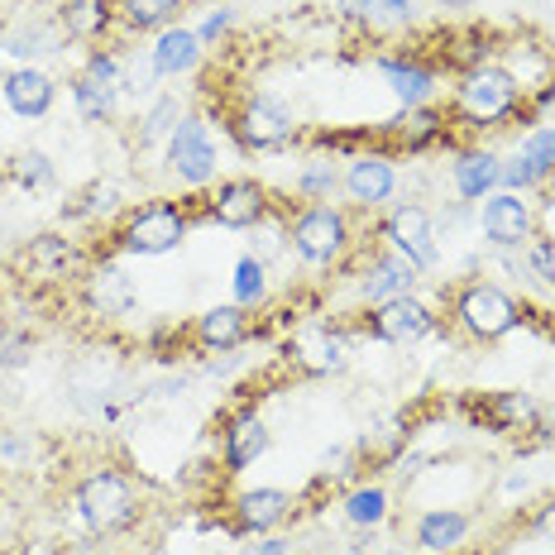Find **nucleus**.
<instances>
[{
	"label": "nucleus",
	"instance_id": "obj_39",
	"mask_svg": "<svg viewBox=\"0 0 555 555\" xmlns=\"http://www.w3.org/2000/svg\"><path fill=\"white\" fill-rule=\"evenodd\" d=\"M331 182H335V172H331L326 164H311V168L302 172V192H307V196H321V192L331 188Z\"/></svg>",
	"mask_w": 555,
	"mask_h": 555
},
{
	"label": "nucleus",
	"instance_id": "obj_22",
	"mask_svg": "<svg viewBox=\"0 0 555 555\" xmlns=\"http://www.w3.org/2000/svg\"><path fill=\"white\" fill-rule=\"evenodd\" d=\"M345 354H350V345L340 340V335H331V331H302L297 335V360H302L311 374H335V369L345 364Z\"/></svg>",
	"mask_w": 555,
	"mask_h": 555
},
{
	"label": "nucleus",
	"instance_id": "obj_43",
	"mask_svg": "<svg viewBox=\"0 0 555 555\" xmlns=\"http://www.w3.org/2000/svg\"><path fill=\"white\" fill-rule=\"evenodd\" d=\"M469 0H441V10H465Z\"/></svg>",
	"mask_w": 555,
	"mask_h": 555
},
{
	"label": "nucleus",
	"instance_id": "obj_21",
	"mask_svg": "<svg viewBox=\"0 0 555 555\" xmlns=\"http://www.w3.org/2000/svg\"><path fill=\"white\" fill-rule=\"evenodd\" d=\"M499 168L503 158L499 154H460L455 158V188L465 202H479V196H489L499 188Z\"/></svg>",
	"mask_w": 555,
	"mask_h": 555
},
{
	"label": "nucleus",
	"instance_id": "obj_12",
	"mask_svg": "<svg viewBox=\"0 0 555 555\" xmlns=\"http://www.w3.org/2000/svg\"><path fill=\"white\" fill-rule=\"evenodd\" d=\"M263 211H269V192L249 178H235L225 182L221 192L211 196V221H221L230 230H245V225H259Z\"/></svg>",
	"mask_w": 555,
	"mask_h": 555
},
{
	"label": "nucleus",
	"instance_id": "obj_17",
	"mask_svg": "<svg viewBox=\"0 0 555 555\" xmlns=\"http://www.w3.org/2000/svg\"><path fill=\"white\" fill-rule=\"evenodd\" d=\"M469 531V517L465 513H450V507H431V513L416 517V546L426 555H446L465 541Z\"/></svg>",
	"mask_w": 555,
	"mask_h": 555
},
{
	"label": "nucleus",
	"instance_id": "obj_18",
	"mask_svg": "<svg viewBox=\"0 0 555 555\" xmlns=\"http://www.w3.org/2000/svg\"><path fill=\"white\" fill-rule=\"evenodd\" d=\"M269 441H273V436H269V426H263L259 416H254V412L240 416V422L230 426V436H225V469H230V474L249 469L254 460L269 450Z\"/></svg>",
	"mask_w": 555,
	"mask_h": 555
},
{
	"label": "nucleus",
	"instance_id": "obj_29",
	"mask_svg": "<svg viewBox=\"0 0 555 555\" xmlns=\"http://www.w3.org/2000/svg\"><path fill=\"white\" fill-rule=\"evenodd\" d=\"M388 517V489H354L350 499H345V522L354 527H378Z\"/></svg>",
	"mask_w": 555,
	"mask_h": 555
},
{
	"label": "nucleus",
	"instance_id": "obj_36",
	"mask_svg": "<svg viewBox=\"0 0 555 555\" xmlns=\"http://www.w3.org/2000/svg\"><path fill=\"white\" fill-rule=\"evenodd\" d=\"M527 263H531V273H537V278L555 283V240H531Z\"/></svg>",
	"mask_w": 555,
	"mask_h": 555
},
{
	"label": "nucleus",
	"instance_id": "obj_20",
	"mask_svg": "<svg viewBox=\"0 0 555 555\" xmlns=\"http://www.w3.org/2000/svg\"><path fill=\"white\" fill-rule=\"evenodd\" d=\"M412 283H416V269L408 259H378L364 278V297L369 302H392V297H412Z\"/></svg>",
	"mask_w": 555,
	"mask_h": 555
},
{
	"label": "nucleus",
	"instance_id": "obj_34",
	"mask_svg": "<svg viewBox=\"0 0 555 555\" xmlns=\"http://www.w3.org/2000/svg\"><path fill=\"white\" fill-rule=\"evenodd\" d=\"M0 53L39 57V53H57V49H53V39L43 29H25V34H5V39H0Z\"/></svg>",
	"mask_w": 555,
	"mask_h": 555
},
{
	"label": "nucleus",
	"instance_id": "obj_31",
	"mask_svg": "<svg viewBox=\"0 0 555 555\" xmlns=\"http://www.w3.org/2000/svg\"><path fill=\"white\" fill-rule=\"evenodd\" d=\"M230 293H235V307H254L263 293H269V283H263V263L245 254V259L235 263V278H230Z\"/></svg>",
	"mask_w": 555,
	"mask_h": 555
},
{
	"label": "nucleus",
	"instance_id": "obj_38",
	"mask_svg": "<svg viewBox=\"0 0 555 555\" xmlns=\"http://www.w3.org/2000/svg\"><path fill=\"white\" fill-rule=\"evenodd\" d=\"M230 25H235V10H216V15L206 20L202 29H196V39H202V43H216V39H221V34H225Z\"/></svg>",
	"mask_w": 555,
	"mask_h": 555
},
{
	"label": "nucleus",
	"instance_id": "obj_3",
	"mask_svg": "<svg viewBox=\"0 0 555 555\" xmlns=\"http://www.w3.org/2000/svg\"><path fill=\"white\" fill-rule=\"evenodd\" d=\"M517 91H522V87L507 77V67L489 63V67H474L465 82H460L455 106L474 125H493V120H503V115L517 106Z\"/></svg>",
	"mask_w": 555,
	"mask_h": 555
},
{
	"label": "nucleus",
	"instance_id": "obj_16",
	"mask_svg": "<svg viewBox=\"0 0 555 555\" xmlns=\"http://www.w3.org/2000/svg\"><path fill=\"white\" fill-rule=\"evenodd\" d=\"M392 188H398V172H392L388 158H360V164L345 172V192L360 206H384Z\"/></svg>",
	"mask_w": 555,
	"mask_h": 555
},
{
	"label": "nucleus",
	"instance_id": "obj_9",
	"mask_svg": "<svg viewBox=\"0 0 555 555\" xmlns=\"http://www.w3.org/2000/svg\"><path fill=\"white\" fill-rule=\"evenodd\" d=\"M182 235H188L182 211H172V206H149V211H139L134 221L125 225L120 245L130 254H168L182 245Z\"/></svg>",
	"mask_w": 555,
	"mask_h": 555
},
{
	"label": "nucleus",
	"instance_id": "obj_25",
	"mask_svg": "<svg viewBox=\"0 0 555 555\" xmlns=\"http://www.w3.org/2000/svg\"><path fill=\"white\" fill-rule=\"evenodd\" d=\"M196 331H202V340L211 345V350H235V345L245 340V307H235V302L211 307Z\"/></svg>",
	"mask_w": 555,
	"mask_h": 555
},
{
	"label": "nucleus",
	"instance_id": "obj_8",
	"mask_svg": "<svg viewBox=\"0 0 555 555\" xmlns=\"http://www.w3.org/2000/svg\"><path fill=\"white\" fill-rule=\"evenodd\" d=\"M369 326H374V335L388 345H416L436 331V317H431V307L416 302V297H392V302L374 307Z\"/></svg>",
	"mask_w": 555,
	"mask_h": 555
},
{
	"label": "nucleus",
	"instance_id": "obj_35",
	"mask_svg": "<svg viewBox=\"0 0 555 555\" xmlns=\"http://www.w3.org/2000/svg\"><path fill=\"white\" fill-rule=\"evenodd\" d=\"M436 134H441V115L436 111H416L412 120H402V139L408 144H431Z\"/></svg>",
	"mask_w": 555,
	"mask_h": 555
},
{
	"label": "nucleus",
	"instance_id": "obj_44",
	"mask_svg": "<svg viewBox=\"0 0 555 555\" xmlns=\"http://www.w3.org/2000/svg\"><path fill=\"white\" fill-rule=\"evenodd\" d=\"M388 555H416V551H388Z\"/></svg>",
	"mask_w": 555,
	"mask_h": 555
},
{
	"label": "nucleus",
	"instance_id": "obj_11",
	"mask_svg": "<svg viewBox=\"0 0 555 555\" xmlns=\"http://www.w3.org/2000/svg\"><path fill=\"white\" fill-rule=\"evenodd\" d=\"M483 235L499 249H517L531 240V206L517 192H493L483 202Z\"/></svg>",
	"mask_w": 555,
	"mask_h": 555
},
{
	"label": "nucleus",
	"instance_id": "obj_10",
	"mask_svg": "<svg viewBox=\"0 0 555 555\" xmlns=\"http://www.w3.org/2000/svg\"><path fill=\"white\" fill-rule=\"evenodd\" d=\"M388 240L412 269H436V221L422 206H398L388 216Z\"/></svg>",
	"mask_w": 555,
	"mask_h": 555
},
{
	"label": "nucleus",
	"instance_id": "obj_28",
	"mask_svg": "<svg viewBox=\"0 0 555 555\" xmlns=\"http://www.w3.org/2000/svg\"><path fill=\"white\" fill-rule=\"evenodd\" d=\"M106 211H120V188L115 182H87L82 192L73 196V206H67V216H77V221H87V216H106Z\"/></svg>",
	"mask_w": 555,
	"mask_h": 555
},
{
	"label": "nucleus",
	"instance_id": "obj_15",
	"mask_svg": "<svg viewBox=\"0 0 555 555\" xmlns=\"http://www.w3.org/2000/svg\"><path fill=\"white\" fill-rule=\"evenodd\" d=\"M87 297L91 307L101 311V317H130L134 311V283L130 273L120 269V263H106V269H96L87 278Z\"/></svg>",
	"mask_w": 555,
	"mask_h": 555
},
{
	"label": "nucleus",
	"instance_id": "obj_40",
	"mask_svg": "<svg viewBox=\"0 0 555 555\" xmlns=\"http://www.w3.org/2000/svg\"><path fill=\"white\" fill-rule=\"evenodd\" d=\"M278 240H283V235H278V225H269L259 240H254V259L263 263V254H269V259H273V254H278Z\"/></svg>",
	"mask_w": 555,
	"mask_h": 555
},
{
	"label": "nucleus",
	"instance_id": "obj_7",
	"mask_svg": "<svg viewBox=\"0 0 555 555\" xmlns=\"http://www.w3.org/2000/svg\"><path fill=\"white\" fill-rule=\"evenodd\" d=\"M345 240H350L345 216L331 211V206H311V211H302L293 225V249L302 263H331L335 254L345 249Z\"/></svg>",
	"mask_w": 555,
	"mask_h": 555
},
{
	"label": "nucleus",
	"instance_id": "obj_32",
	"mask_svg": "<svg viewBox=\"0 0 555 555\" xmlns=\"http://www.w3.org/2000/svg\"><path fill=\"white\" fill-rule=\"evenodd\" d=\"M182 0H125V20L134 29H154V25H168L178 15Z\"/></svg>",
	"mask_w": 555,
	"mask_h": 555
},
{
	"label": "nucleus",
	"instance_id": "obj_27",
	"mask_svg": "<svg viewBox=\"0 0 555 555\" xmlns=\"http://www.w3.org/2000/svg\"><path fill=\"white\" fill-rule=\"evenodd\" d=\"M10 178L25 192H49L53 188V158L43 149H20L15 164H10Z\"/></svg>",
	"mask_w": 555,
	"mask_h": 555
},
{
	"label": "nucleus",
	"instance_id": "obj_4",
	"mask_svg": "<svg viewBox=\"0 0 555 555\" xmlns=\"http://www.w3.org/2000/svg\"><path fill=\"white\" fill-rule=\"evenodd\" d=\"M168 164L188 188H206L216 178V139L211 125L196 120V115H182L178 130L168 134Z\"/></svg>",
	"mask_w": 555,
	"mask_h": 555
},
{
	"label": "nucleus",
	"instance_id": "obj_14",
	"mask_svg": "<svg viewBox=\"0 0 555 555\" xmlns=\"http://www.w3.org/2000/svg\"><path fill=\"white\" fill-rule=\"evenodd\" d=\"M196 63H202V39H196V29H164L154 39V49H149L154 77H182V73H192Z\"/></svg>",
	"mask_w": 555,
	"mask_h": 555
},
{
	"label": "nucleus",
	"instance_id": "obj_19",
	"mask_svg": "<svg viewBox=\"0 0 555 555\" xmlns=\"http://www.w3.org/2000/svg\"><path fill=\"white\" fill-rule=\"evenodd\" d=\"M235 517H240V527H245V531H263V537H269V527H278L287 517V493L283 489H249V493H240Z\"/></svg>",
	"mask_w": 555,
	"mask_h": 555
},
{
	"label": "nucleus",
	"instance_id": "obj_33",
	"mask_svg": "<svg viewBox=\"0 0 555 555\" xmlns=\"http://www.w3.org/2000/svg\"><path fill=\"white\" fill-rule=\"evenodd\" d=\"M522 158L541 172V178H546V172L555 168V130H531L522 139Z\"/></svg>",
	"mask_w": 555,
	"mask_h": 555
},
{
	"label": "nucleus",
	"instance_id": "obj_24",
	"mask_svg": "<svg viewBox=\"0 0 555 555\" xmlns=\"http://www.w3.org/2000/svg\"><path fill=\"white\" fill-rule=\"evenodd\" d=\"M350 15H360L374 34H392V29H408L416 20L412 0H345Z\"/></svg>",
	"mask_w": 555,
	"mask_h": 555
},
{
	"label": "nucleus",
	"instance_id": "obj_42",
	"mask_svg": "<svg viewBox=\"0 0 555 555\" xmlns=\"http://www.w3.org/2000/svg\"><path fill=\"white\" fill-rule=\"evenodd\" d=\"M537 531H541V537H546V541H555V503H551L546 513L537 517Z\"/></svg>",
	"mask_w": 555,
	"mask_h": 555
},
{
	"label": "nucleus",
	"instance_id": "obj_6",
	"mask_svg": "<svg viewBox=\"0 0 555 555\" xmlns=\"http://www.w3.org/2000/svg\"><path fill=\"white\" fill-rule=\"evenodd\" d=\"M240 144L249 149H283L287 139L297 134V115L283 96H254L245 111H240V125H235Z\"/></svg>",
	"mask_w": 555,
	"mask_h": 555
},
{
	"label": "nucleus",
	"instance_id": "obj_2",
	"mask_svg": "<svg viewBox=\"0 0 555 555\" xmlns=\"http://www.w3.org/2000/svg\"><path fill=\"white\" fill-rule=\"evenodd\" d=\"M120 87H125V67L115 53H91L82 63L73 82V106L87 125H106L115 115V101H120Z\"/></svg>",
	"mask_w": 555,
	"mask_h": 555
},
{
	"label": "nucleus",
	"instance_id": "obj_13",
	"mask_svg": "<svg viewBox=\"0 0 555 555\" xmlns=\"http://www.w3.org/2000/svg\"><path fill=\"white\" fill-rule=\"evenodd\" d=\"M0 96H5V106L15 115H25V120H39V115L53 111V77L43 73V67H15V73L0 82Z\"/></svg>",
	"mask_w": 555,
	"mask_h": 555
},
{
	"label": "nucleus",
	"instance_id": "obj_1",
	"mask_svg": "<svg viewBox=\"0 0 555 555\" xmlns=\"http://www.w3.org/2000/svg\"><path fill=\"white\" fill-rule=\"evenodd\" d=\"M77 517L87 522V531L106 537V531H125L134 522V489L125 474L96 469L77 483Z\"/></svg>",
	"mask_w": 555,
	"mask_h": 555
},
{
	"label": "nucleus",
	"instance_id": "obj_5",
	"mask_svg": "<svg viewBox=\"0 0 555 555\" xmlns=\"http://www.w3.org/2000/svg\"><path fill=\"white\" fill-rule=\"evenodd\" d=\"M460 326H465L469 335H479V340H499V335H507L517 326V302L503 293L499 283H474L460 293V307H455Z\"/></svg>",
	"mask_w": 555,
	"mask_h": 555
},
{
	"label": "nucleus",
	"instance_id": "obj_23",
	"mask_svg": "<svg viewBox=\"0 0 555 555\" xmlns=\"http://www.w3.org/2000/svg\"><path fill=\"white\" fill-rule=\"evenodd\" d=\"M378 73H384L388 82H392V91H398L402 106H426V101H431L436 77L426 73V67H416V63H398V57H378Z\"/></svg>",
	"mask_w": 555,
	"mask_h": 555
},
{
	"label": "nucleus",
	"instance_id": "obj_26",
	"mask_svg": "<svg viewBox=\"0 0 555 555\" xmlns=\"http://www.w3.org/2000/svg\"><path fill=\"white\" fill-rule=\"evenodd\" d=\"M63 25L77 39H96L111 25V10H106V0H63Z\"/></svg>",
	"mask_w": 555,
	"mask_h": 555
},
{
	"label": "nucleus",
	"instance_id": "obj_41",
	"mask_svg": "<svg viewBox=\"0 0 555 555\" xmlns=\"http://www.w3.org/2000/svg\"><path fill=\"white\" fill-rule=\"evenodd\" d=\"M240 555H287V541L269 537V541H259V546H249V551H240Z\"/></svg>",
	"mask_w": 555,
	"mask_h": 555
},
{
	"label": "nucleus",
	"instance_id": "obj_45",
	"mask_svg": "<svg viewBox=\"0 0 555 555\" xmlns=\"http://www.w3.org/2000/svg\"><path fill=\"white\" fill-rule=\"evenodd\" d=\"M0 188H5V172H0Z\"/></svg>",
	"mask_w": 555,
	"mask_h": 555
},
{
	"label": "nucleus",
	"instance_id": "obj_37",
	"mask_svg": "<svg viewBox=\"0 0 555 555\" xmlns=\"http://www.w3.org/2000/svg\"><path fill=\"white\" fill-rule=\"evenodd\" d=\"M537 178H541V172L531 168L522 154H517V158H503V168H499V182H507V192H513V188H527V182H537Z\"/></svg>",
	"mask_w": 555,
	"mask_h": 555
},
{
	"label": "nucleus",
	"instance_id": "obj_30",
	"mask_svg": "<svg viewBox=\"0 0 555 555\" xmlns=\"http://www.w3.org/2000/svg\"><path fill=\"white\" fill-rule=\"evenodd\" d=\"M178 120H182V106L172 96H158L154 101V111L139 120V144H158V139H168L172 130H178Z\"/></svg>",
	"mask_w": 555,
	"mask_h": 555
}]
</instances>
